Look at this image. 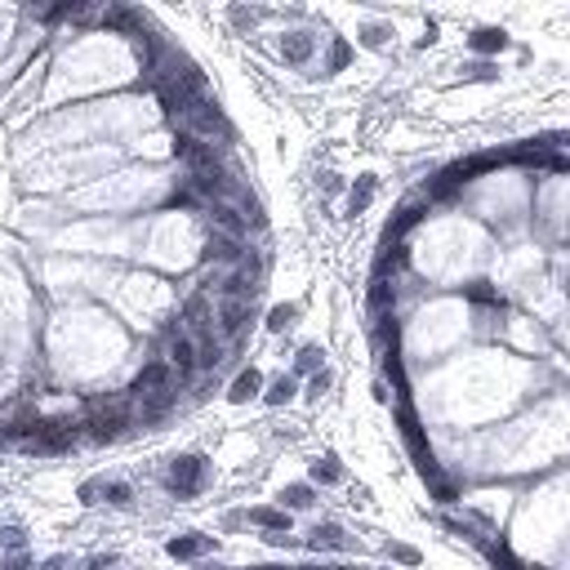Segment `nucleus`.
Returning a JSON list of instances; mask_svg holds the SVG:
<instances>
[{"label":"nucleus","mask_w":570,"mask_h":570,"mask_svg":"<svg viewBox=\"0 0 570 570\" xmlns=\"http://www.w3.org/2000/svg\"><path fill=\"white\" fill-rule=\"evenodd\" d=\"M468 76L472 80H494V67L490 63H477V67H468Z\"/></svg>","instance_id":"b1692460"},{"label":"nucleus","mask_w":570,"mask_h":570,"mask_svg":"<svg viewBox=\"0 0 570 570\" xmlns=\"http://www.w3.org/2000/svg\"><path fill=\"white\" fill-rule=\"evenodd\" d=\"M330 387H334V374H330V370H317V374H312V379H308V397H312V401H317V397H325V392H330Z\"/></svg>","instance_id":"a211bd4d"},{"label":"nucleus","mask_w":570,"mask_h":570,"mask_svg":"<svg viewBox=\"0 0 570 570\" xmlns=\"http://www.w3.org/2000/svg\"><path fill=\"white\" fill-rule=\"evenodd\" d=\"M116 566V557H94V562H90V570H112Z\"/></svg>","instance_id":"a878e982"},{"label":"nucleus","mask_w":570,"mask_h":570,"mask_svg":"<svg viewBox=\"0 0 570 570\" xmlns=\"http://www.w3.org/2000/svg\"><path fill=\"white\" fill-rule=\"evenodd\" d=\"M210 548H214V539H205V535L169 539V557H178V562H187V557H201V553H210Z\"/></svg>","instance_id":"0eeeda50"},{"label":"nucleus","mask_w":570,"mask_h":570,"mask_svg":"<svg viewBox=\"0 0 570 570\" xmlns=\"http://www.w3.org/2000/svg\"><path fill=\"white\" fill-rule=\"evenodd\" d=\"M259 392H263V374H259V370H241L236 379H232V387H227V401H232V406H245V401H254Z\"/></svg>","instance_id":"20e7f679"},{"label":"nucleus","mask_w":570,"mask_h":570,"mask_svg":"<svg viewBox=\"0 0 570 570\" xmlns=\"http://www.w3.org/2000/svg\"><path fill=\"white\" fill-rule=\"evenodd\" d=\"M5 570H31V557H27V553H14V557H5Z\"/></svg>","instance_id":"4be33fe9"},{"label":"nucleus","mask_w":570,"mask_h":570,"mask_svg":"<svg viewBox=\"0 0 570 570\" xmlns=\"http://www.w3.org/2000/svg\"><path fill=\"white\" fill-rule=\"evenodd\" d=\"M312 548H352V539H348L339 526H317L312 530Z\"/></svg>","instance_id":"9d476101"},{"label":"nucleus","mask_w":570,"mask_h":570,"mask_svg":"<svg viewBox=\"0 0 570 570\" xmlns=\"http://www.w3.org/2000/svg\"><path fill=\"white\" fill-rule=\"evenodd\" d=\"M0 548L22 553V548H27V530H22V526H5V530H0Z\"/></svg>","instance_id":"f3484780"},{"label":"nucleus","mask_w":570,"mask_h":570,"mask_svg":"<svg viewBox=\"0 0 570 570\" xmlns=\"http://www.w3.org/2000/svg\"><path fill=\"white\" fill-rule=\"evenodd\" d=\"M468 50L472 54H486V58L490 54H504L508 50V31L504 27H477V31L468 36Z\"/></svg>","instance_id":"7ed1b4c3"},{"label":"nucleus","mask_w":570,"mask_h":570,"mask_svg":"<svg viewBox=\"0 0 570 570\" xmlns=\"http://www.w3.org/2000/svg\"><path fill=\"white\" fill-rule=\"evenodd\" d=\"M5 441H9V436H5V428H0V446H5Z\"/></svg>","instance_id":"bb28decb"},{"label":"nucleus","mask_w":570,"mask_h":570,"mask_svg":"<svg viewBox=\"0 0 570 570\" xmlns=\"http://www.w3.org/2000/svg\"><path fill=\"white\" fill-rule=\"evenodd\" d=\"M294 374H281V379H272V387L263 392V401L268 406H285V401H294Z\"/></svg>","instance_id":"9b49d317"},{"label":"nucleus","mask_w":570,"mask_h":570,"mask_svg":"<svg viewBox=\"0 0 570 570\" xmlns=\"http://www.w3.org/2000/svg\"><path fill=\"white\" fill-rule=\"evenodd\" d=\"M339 477H343V468H339V459H334V455L312 459V481H317V486H334Z\"/></svg>","instance_id":"1a4fd4ad"},{"label":"nucleus","mask_w":570,"mask_h":570,"mask_svg":"<svg viewBox=\"0 0 570 570\" xmlns=\"http://www.w3.org/2000/svg\"><path fill=\"white\" fill-rule=\"evenodd\" d=\"M468 294H472V299H477V303H499V294H494V290H486V285H472V290H468Z\"/></svg>","instance_id":"5701e85b"},{"label":"nucleus","mask_w":570,"mask_h":570,"mask_svg":"<svg viewBox=\"0 0 570 570\" xmlns=\"http://www.w3.org/2000/svg\"><path fill=\"white\" fill-rule=\"evenodd\" d=\"M317 370H325V352H321L317 343L299 348V357H294V379H299V374H317Z\"/></svg>","instance_id":"6e6552de"},{"label":"nucleus","mask_w":570,"mask_h":570,"mask_svg":"<svg viewBox=\"0 0 570 570\" xmlns=\"http://www.w3.org/2000/svg\"><path fill=\"white\" fill-rule=\"evenodd\" d=\"M250 521H254V526L276 530V535H281V530H290V513H281V508H254Z\"/></svg>","instance_id":"f8f14e48"},{"label":"nucleus","mask_w":570,"mask_h":570,"mask_svg":"<svg viewBox=\"0 0 570 570\" xmlns=\"http://www.w3.org/2000/svg\"><path fill=\"white\" fill-rule=\"evenodd\" d=\"M317 504V494H312L308 481H299V486H285L281 490V513H303V508Z\"/></svg>","instance_id":"423d86ee"},{"label":"nucleus","mask_w":570,"mask_h":570,"mask_svg":"<svg viewBox=\"0 0 570 570\" xmlns=\"http://www.w3.org/2000/svg\"><path fill=\"white\" fill-rule=\"evenodd\" d=\"M294 321H299V308H294V303H276V308L268 312V330H272V334L290 330V325H294Z\"/></svg>","instance_id":"ddd939ff"},{"label":"nucleus","mask_w":570,"mask_h":570,"mask_svg":"<svg viewBox=\"0 0 570 570\" xmlns=\"http://www.w3.org/2000/svg\"><path fill=\"white\" fill-rule=\"evenodd\" d=\"M370 197H374V178L366 174V178H361V183L352 187V197H348V214H361V210L370 205Z\"/></svg>","instance_id":"2eb2a0df"},{"label":"nucleus","mask_w":570,"mask_h":570,"mask_svg":"<svg viewBox=\"0 0 570 570\" xmlns=\"http://www.w3.org/2000/svg\"><path fill=\"white\" fill-rule=\"evenodd\" d=\"M312 54H317V41H312L308 31H290V36H281V58H285V63H308Z\"/></svg>","instance_id":"39448f33"},{"label":"nucleus","mask_w":570,"mask_h":570,"mask_svg":"<svg viewBox=\"0 0 570 570\" xmlns=\"http://www.w3.org/2000/svg\"><path fill=\"white\" fill-rule=\"evenodd\" d=\"M387 557H397L406 566H419V548H410V543H387Z\"/></svg>","instance_id":"6ab92c4d"},{"label":"nucleus","mask_w":570,"mask_h":570,"mask_svg":"<svg viewBox=\"0 0 570 570\" xmlns=\"http://www.w3.org/2000/svg\"><path fill=\"white\" fill-rule=\"evenodd\" d=\"M205 472H210L205 455H178L174 464H169V472H165V486L174 494H192V490L205 486Z\"/></svg>","instance_id":"f257e3e1"},{"label":"nucleus","mask_w":570,"mask_h":570,"mask_svg":"<svg viewBox=\"0 0 570 570\" xmlns=\"http://www.w3.org/2000/svg\"><path fill=\"white\" fill-rule=\"evenodd\" d=\"M103 486H107V481H103V477H94V481H85V486H80V504H99V494H103Z\"/></svg>","instance_id":"aec40b11"},{"label":"nucleus","mask_w":570,"mask_h":570,"mask_svg":"<svg viewBox=\"0 0 570 570\" xmlns=\"http://www.w3.org/2000/svg\"><path fill=\"white\" fill-rule=\"evenodd\" d=\"M387 36H392V27H387V22H366V27H361V45H370V50H383Z\"/></svg>","instance_id":"dca6fc26"},{"label":"nucleus","mask_w":570,"mask_h":570,"mask_svg":"<svg viewBox=\"0 0 570 570\" xmlns=\"http://www.w3.org/2000/svg\"><path fill=\"white\" fill-rule=\"evenodd\" d=\"M250 254L245 241H236V236H223V232H210V241H205V259L210 263H227V268H241V259Z\"/></svg>","instance_id":"f03ea898"},{"label":"nucleus","mask_w":570,"mask_h":570,"mask_svg":"<svg viewBox=\"0 0 570 570\" xmlns=\"http://www.w3.org/2000/svg\"><path fill=\"white\" fill-rule=\"evenodd\" d=\"M41 570H71V557H50V562H41Z\"/></svg>","instance_id":"393cba45"},{"label":"nucleus","mask_w":570,"mask_h":570,"mask_svg":"<svg viewBox=\"0 0 570 570\" xmlns=\"http://www.w3.org/2000/svg\"><path fill=\"white\" fill-rule=\"evenodd\" d=\"M103 499L116 504V508H129V504H134V486H129V481H107V486H103Z\"/></svg>","instance_id":"4468645a"},{"label":"nucleus","mask_w":570,"mask_h":570,"mask_svg":"<svg viewBox=\"0 0 570 570\" xmlns=\"http://www.w3.org/2000/svg\"><path fill=\"white\" fill-rule=\"evenodd\" d=\"M348 58H352V50H348L343 41H334V50H330V67L339 71V67H348Z\"/></svg>","instance_id":"412c9836"}]
</instances>
